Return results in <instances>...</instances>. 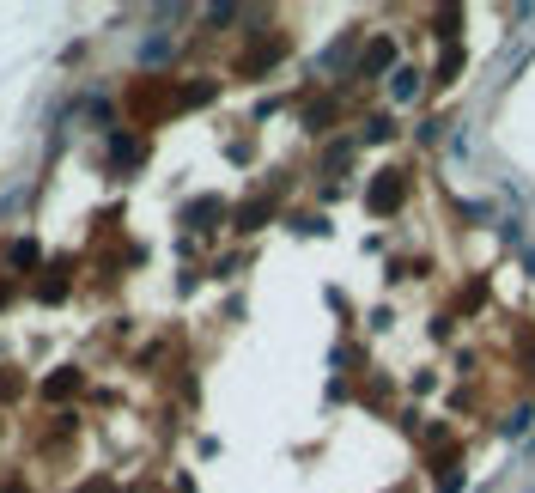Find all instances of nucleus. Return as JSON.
<instances>
[{"instance_id":"1","label":"nucleus","mask_w":535,"mask_h":493,"mask_svg":"<svg viewBox=\"0 0 535 493\" xmlns=\"http://www.w3.org/2000/svg\"><path fill=\"white\" fill-rule=\"evenodd\" d=\"M37 256H43V250H37V238H19V244L6 250V262H12V268H37Z\"/></svg>"},{"instance_id":"2","label":"nucleus","mask_w":535,"mask_h":493,"mask_svg":"<svg viewBox=\"0 0 535 493\" xmlns=\"http://www.w3.org/2000/svg\"><path fill=\"white\" fill-rule=\"evenodd\" d=\"M110 152H116V165H134V159H140V141H128V135H116V141H110Z\"/></svg>"},{"instance_id":"3","label":"nucleus","mask_w":535,"mask_h":493,"mask_svg":"<svg viewBox=\"0 0 535 493\" xmlns=\"http://www.w3.org/2000/svg\"><path fill=\"white\" fill-rule=\"evenodd\" d=\"M390 98H396V104L414 98V73H396V79H390Z\"/></svg>"},{"instance_id":"4","label":"nucleus","mask_w":535,"mask_h":493,"mask_svg":"<svg viewBox=\"0 0 535 493\" xmlns=\"http://www.w3.org/2000/svg\"><path fill=\"white\" fill-rule=\"evenodd\" d=\"M73 384H79V378H73V372H62V378H49V390H43V396H49V402H55V396H73Z\"/></svg>"},{"instance_id":"5","label":"nucleus","mask_w":535,"mask_h":493,"mask_svg":"<svg viewBox=\"0 0 535 493\" xmlns=\"http://www.w3.org/2000/svg\"><path fill=\"white\" fill-rule=\"evenodd\" d=\"M62 292H67V281H62V275H49V281H43V305H55Z\"/></svg>"}]
</instances>
